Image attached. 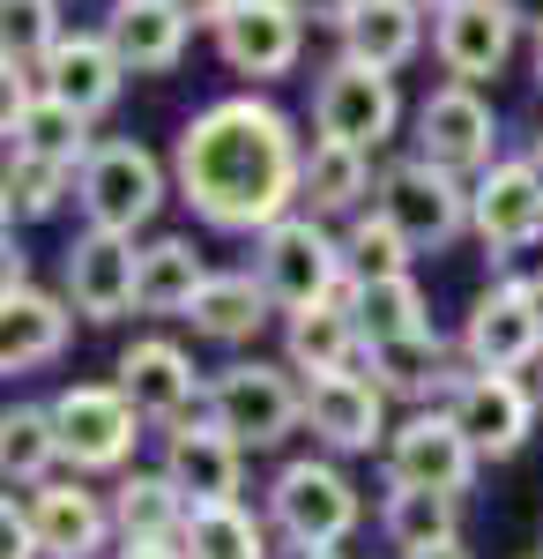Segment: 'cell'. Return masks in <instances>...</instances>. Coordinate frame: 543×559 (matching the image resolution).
<instances>
[{
	"label": "cell",
	"mask_w": 543,
	"mask_h": 559,
	"mask_svg": "<svg viewBox=\"0 0 543 559\" xmlns=\"http://www.w3.org/2000/svg\"><path fill=\"white\" fill-rule=\"evenodd\" d=\"M171 173H179L186 210L209 231H268L276 216L305 210V142L253 90L216 97L179 128Z\"/></svg>",
	"instance_id": "6da1fadb"
},
{
	"label": "cell",
	"mask_w": 543,
	"mask_h": 559,
	"mask_svg": "<svg viewBox=\"0 0 543 559\" xmlns=\"http://www.w3.org/2000/svg\"><path fill=\"white\" fill-rule=\"evenodd\" d=\"M253 276L268 284L276 313H305L350 284V254H342V239H328V216L291 210L268 231H253Z\"/></svg>",
	"instance_id": "7a4b0ae2"
},
{
	"label": "cell",
	"mask_w": 543,
	"mask_h": 559,
	"mask_svg": "<svg viewBox=\"0 0 543 559\" xmlns=\"http://www.w3.org/2000/svg\"><path fill=\"white\" fill-rule=\"evenodd\" d=\"M298 366H268V358H239L209 381V418L239 448H276L305 426V388L291 381Z\"/></svg>",
	"instance_id": "3957f363"
},
{
	"label": "cell",
	"mask_w": 543,
	"mask_h": 559,
	"mask_svg": "<svg viewBox=\"0 0 543 559\" xmlns=\"http://www.w3.org/2000/svg\"><path fill=\"white\" fill-rule=\"evenodd\" d=\"M373 210H387L402 231H410V247L418 254H439V247H455L461 231H469V187L461 173L447 165H432V157H402V165H387L373 187Z\"/></svg>",
	"instance_id": "277c9868"
},
{
	"label": "cell",
	"mask_w": 543,
	"mask_h": 559,
	"mask_svg": "<svg viewBox=\"0 0 543 559\" xmlns=\"http://www.w3.org/2000/svg\"><path fill=\"white\" fill-rule=\"evenodd\" d=\"M75 202L97 231H142L165 210V165L142 142H97L89 165L75 173Z\"/></svg>",
	"instance_id": "5b68a950"
},
{
	"label": "cell",
	"mask_w": 543,
	"mask_h": 559,
	"mask_svg": "<svg viewBox=\"0 0 543 559\" xmlns=\"http://www.w3.org/2000/svg\"><path fill=\"white\" fill-rule=\"evenodd\" d=\"M358 485L321 463V455H305V463H283L276 485H268V522L291 537V545H342L350 530H358Z\"/></svg>",
	"instance_id": "8992f818"
},
{
	"label": "cell",
	"mask_w": 543,
	"mask_h": 559,
	"mask_svg": "<svg viewBox=\"0 0 543 559\" xmlns=\"http://www.w3.org/2000/svg\"><path fill=\"white\" fill-rule=\"evenodd\" d=\"M461 358L492 366V373L543 366V284H521V276L492 284L461 321Z\"/></svg>",
	"instance_id": "52a82bcc"
},
{
	"label": "cell",
	"mask_w": 543,
	"mask_h": 559,
	"mask_svg": "<svg viewBox=\"0 0 543 559\" xmlns=\"http://www.w3.org/2000/svg\"><path fill=\"white\" fill-rule=\"evenodd\" d=\"M52 426H60V455L75 463V471H126V455H134V440H142V411L126 403V388H68V395H52Z\"/></svg>",
	"instance_id": "ba28073f"
},
{
	"label": "cell",
	"mask_w": 543,
	"mask_h": 559,
	"mask_svg": "<svg viewBox=\"0 0 543 559\" xmlns=\"http://www.w3.org/2000/svg\"><path fill=\"white\" fill-rule=\"evenodd\" d=\"M402 120V97H395V68H373V60H335L321 90H313V128L335 134V142H358V150H379Z\"/></svg>",
	"instance_id": "9c48e42d"
},
{
	"label": "cell",
	"mask_w": 543,
	"mask_h": 559,
	"mask_svg": "<svg viewBox=\"0 0 543 559\" xmlns=\"http://www.w3.org/2000/svg\"><path fill=\"white\" fill-rule=\"evenodd\" d=\"M476 440L461 432V418L439 403V411H418L387 432V485H432V492H469L476 485Z\"/></svg>",
	"instance_id": "30bf717a"
},
{
	"label": "cell",
	"mask_w": 543,
	"mask_h": 559,
	"mask_svg": "<svg viewBox=\"0 0 543 559\" xmlns=\"http://www.w3.org/2000/svg\"><path fill=\"white\" fill-rule=\"evenodd\" d=\"M521 38V8L514 0H439L432 8V52L455 83H484L514 60Z\"/></svg>",
	"instance_id": "8fae6325"
},
{
	"label": "cell",
	"mask_w": 543,
	"mask_h": 559,
	"mask_svg": "<svg viewBox=\"0 0 543 559\" xmlns=\"http://www.w3.org/2000/svg\"><path fill=\"white\" fill-rule=\"evenodd\" d=\"M216 52H224L231 75L276 83L305 52V8L298 0H231V15L216 23Z\"/></svg>",
	"instance_id": "7c38bea8"
},
{
	"label": "cell",
	"mask_w": 543,
	"mask_h": 559,
	"mask_svg": "<svg viewBox=\"0 0 543 559\" xmlns=\"http://www.w3.org/2000/svg\"><path fill=\"white\" fill-rule=\"evenodd\" d=\"M447 411L461 418V432L476 440V455H521L529 448V432H536V411L543 395L514 381V373H492V366H469L455 388H447Z\"/></svg>",
	"instance_id": "4fadbf2b"
},
{
	"label": "cell",
	"mask_w": 543,
	"mask_h": 559,
	"mask_svg": "<svg viewBox=\"0 0 543 559\" xmlns=\"http://www.w3.org/2000/svg\"><path fill=\"white\" fill-rule=\"evenodd\" d=\"M68 299H75L83 321H120V313L142 306V247H134V231H97L89 224L68 247Z\"/></svg>",
	"instance_id": "5bb4252c"
},
{
	"label": "cell",
	"mask_w": 543,
	"mask_h": 559,
	"mask_svg": "<svg viewBox=\"0 0 543 559\" xmlns=\"http://www.w3.org/2000/svg\"><path fill=\"white\" fill-rule=\"evenodd\" d=\"M418 150L432 165L461 173V179H476L499 157V120H492V105L476 97V83H447V90L424 97L418 105Z\"/></svg>",
	"instance_id": "9a60e30c"
},
{
	"label": "cell",
	"mask_w": 543,
	"mask_h": 559,
	"mask_svg": "<svg viewBox=\"0 0 543 559\" xmlns=\"http://www.w3.org/2000/svg\"><path fill=\"white\" fill-rule=\"evenodd\" d=\"M469 231L492 254H521L543 239V187L529 173V157H492L476 187H469Z\"/></svg>",
	"instance_id": "2e32d148"
},
{
	"label": "cell",
	"mask_w": 543,
	"mask_h": 559,
	"mask_svg": "<svg viewBox=\"0 0 543 559\" xmlns=\"http://www.w3.org/2000/svg\"><path fill=\"white\" fill-rule=\"evenodd\" d=\"M305 426L335 455H373V448H387V388L365 381V366L321 373V381H305Z\"/></svg>",
	"instance_id": "e0dca14e"
},
{
	"label": "cell",
	"mask_w": 543,
	"mask_h": 559,
	"mask_svg": "<svg viewBox=\"0 0 543 559\" xmlns=\"http://www.w3.org/2000/svg\"><path fill=\"white\" fill-rule=\"evenodd\" d=\"M165 471L194 508H216V500H239L246 492V448L216 426V418H202V426L179 418V426H165Z\"/></svg>",
	"instance_id": "ac0fdd59"
},
{
	"label": "cell",
	"mask_w": 543,
	"mask_h": 559,
	"mask_svg": "<svg viewBox=\"0 0 543 559\" xmlns=\"http://www.w3.org/2000/svg\"><path fill=\"white\" fill-rule=\"evenodd\" d=\"M120 388L149 426H179L194 403H209V381L194 373V358L165 336H142L134 350H120Z\"/></svg>",
	"instance_id": "d6986e66"
},
{
	"label": "cell",
	"mask_w": 543,
	"mask_h": 559,
	"mask_svg": "<svg viewBox=\"0 0 543 559\" xmlns=\"http://www.w3.org/2000/svg\"><path fill=\"white\" fill-rule=\"evenodd\" d=\"M186 31H194V15L179 0H112L105 8V38L126 60V75H171L186 52Z\"/></svg>",
	"instance_id": "ffe728a7"
},
{
	"label": "cell",
	"mask_w": 543,
	"mask_h": 559,
	"mask_svg": "<svg viewBox=\"0 0 543 559\" xmlns=\"http://www.w3.org/2000/svg\"><path fill=\"white\" fill-rule=\"evenodd\" d=\"M31 522H38L45 559H97V552H105V537L120 530L112 508H105L97 492H83V485H68V477L31 485Z\"/></svg>",
	"instance_id": "44dd1931"
},
{
	"label": "cell",
	"mask_w": 543,
	"mask_h": 559,
	"mask_svg": "<svg viewBox=\"0 0 543 559\" xmlns=\"http://www.w3.org/2000/svg\"><path fill=\"white\" fill-rule=\"evenodd\" d=\"M75 299H52L38 284H15L0 292V373H31V366H52L68 350V329H75Z\"/></svg>",
	"instance_id": "7402d4cb"
},
{
	"label": "cell",
	"mask_w": 543,
	"mask_h": 559,
	"mask_svg": "<svg viewBox=\"0 0 543 559\" xmlns=\"http://www.w3.org/2000/svg\"><path fill=\"white\" fill-rule=\"evenodd\" d=\"M38 83L52 90V97H68V105H83L89 120L120 97V83H126V60L112 52V38L105 31H60V45L38 60Z\"/></svg>",
	"instance_id": "603a6c76"
},
{
	"label": "cell",
	"mask_w": 543,
	"mask_h": 559,
	"mask_svg": "<svg viewBox=\"0 0 543 559\" xmlns=\"http://www.w3.org/2000/svg\"><path fill=\"white\" fill-rule=\"evenodd\" d=\"M365 373H373L387 395H402V403H432V395H447V388L461 381V366L447 358V344H439L432 329L365 344Z\"/></svg>",
	"instance_id": "cb8c5ba5"
},
{
	"label": "cell",
	"mask_w": 543,
	"mask_h": 559,
	"mask_svg": "<svg viewBox=\"0 0 543 559\" xmlns=\"http://www.w3.org/2000/svg\"><path fill=\"white\" fill-rule=\"evenodd\" d=\"M8 150H31V157H52V165L83 173L89 150H97V142H89V112L38 83V97H23V105L8 112Z\"/></svg>",
	"instance_id": "d4e9b609"
},
{
	"label": "cell",
	"mask_w": 543,
	"mask_h": 559,
	"mask_svg": "<svg viewBox=\"0 0 543 559\" xmlns=\"http://www.w3.org/2000/svg\"><path fill=\"white\" fill-rule=\"evenodd\" d=\"M424 15H432L424 0H358L350 23H342V52L373 60V68H402L424 45Z\"/></svg>",
	"instance_id": "484cf974"
},
{
	"label": "cell",
	"mask_w": 543,
	"mask_h": 559,
	"mask_svg": "<svg viewBox=\"0 0 543 559\" xmlns=\"http://www.w3.org/2000/svg\"><path fill=\"white\" fill-rule=\"evenodd\" d=\"M373 187H379L373 150L335 142V134H313V150H305V210L313 216H358Z\"/></svg>",
	"instance_id": "4316f807"
},
{
	"label": "cell",
	"mask_w": 543,
	"mask_h": 559,
	"mask_svg": "<svg viewBox=\"0 0 543 559\" xmlns=\"http://www.w3.org/2000/svg\"><path fill=\"white\" fill-rule=\"evenodd\" d=\"M268 284H261V276H253V269H224V276H209V284H202V299H194V313H186V321H194V336H209V344H253V336H261V321H268Z\"/></svg>",
	"instance_id": "83f0119b"
},
{
	"label": "cell",
	"mask_w": 543,
	"mask_h": 559,
	"mask_svg": "<svg viewBox=\"0 0 543 559\" xmlns=\"http://www.w3.org/2000/svg\"><path fill=\"white\" fill-rule=\"evenodd\" d=\"M209 276H216V269L194 254V239H149V247H142V313L186 321Z\"/></svg>",
	"instance_id": "f1b7e54d"
},
{
	"label": "cell",
	"mask_w": 543,
	"mask_h": 559,
	"mask_svg": "<svg viewBox=\"0 0 543 559\" xmlns=\"http://www.w3.org/2000/svg\"><path fill=\"white\" fill-rule=\"evenodd\" d=\"M194 515V500L171 485V471H126L112 485V522L120 537H179Z\"/></svg>",
	"instance_id": "f546056e"
},
{
	"label": "cell",
	"mask_w": 543,
	"mask_h": 559,
	"mask_svg": "<svg viewBox=\"0 0 543 559\" xmlns=\"http://www.w3.org/2000/svg\"><path fill=\"white\" fill-rule=\"evenodd\" d=\"M52 463H68L60 455V426H52V403H15L8 418H0V471H8V485H45L52 477Z\"/></svg>",
	"instance_id": "4dcf8cb0"
},
{
	"label": "cell",
	"mask_w": 543,
	"mask_h": 559,
	"mask_svg": "<svg viewBox=\"0 0 543 559\" xmlns=\"http://www.w3.org/2000/svg\"><path fill=\"white\" fill-rule=\"evenodd\" d=\"M455 500L461 492H432V485H387V508H379V530L395 552H424L439 537H455Z\"/></svg>",
	"instance_id": "1f68e13d"
},
{
	"label": "cell",
	"mask_w": 543,
	"mask_h": 559,
	"mask_svg": "<svg viewBox=\"0 0 543 559\" xmlns=\"http://www.w3.org/2000/svg\"><path fill=\"white\" fill-rule=\"evenodd\" d=\"M179 545H186L194 559H268V537H261V522H253L239 500L194 508L186 530H179Z\"/></svg>",
	"instance_id": "d6a6232c"
},
{
	"label": "cell",
	"mask_w": 543,
	"mask_h": 559,
	"mask_svg": "<svg viewBox=\"0 0 543 559\" xmlns=\"http://www.w3.org/2000/svg\"><path fill=\"white\" fill-rule=\"evenodd\" d=\"M68 165H52V157H31V150H8V187H0V210H8V231L15 224H38L68 202Z\"/></svg>",
	"instance_id": "836d02e7"
},
{
	"label": "cell",
	"mask_w": 543,
	"mask_h": 559,
	"mask_svg": "<svg viewBox=\"0 0 543 559\" xmlns=\"http://www.w3.org/2000/svg\"><path fill=\"white\" fill-rule=\"evenodd\" d=\"M358 321H365V336H410V329H432V306H424L418 276L402 269V276H358Z\"/></svg>",
	"instance_id": "e575fe53"
},
{
	"label": "cell",
	"mask_w": 543,
	"mask_h": 559,
	"mask_svg": "<svg viewBox=\"0 0 543 559\" xmlns=\"http://www.w3.org/2000/svg\"><path fill=\"white\" fill-rule=\"evenodd\" d=\"M342 254H350V276H402V269L418 261V247H410V231L387 210H365V216H350Z\"/></svg>",
	"instance_id": "d590c367"
},
{
	"label": "cell",
	"mask_w": 543,
	"mask_h": 559,
	"mask_svg": "<svg viewBox=\"0 0 543 559\" xmlns=\"http://www.w3.org/2000/svg\"><path fill=\"white\" fill-rule=\"evenodd\" d=\"M0 38H8V60L38 68L60 45V0H0Z\"/></svg>",
	"instance_id": "8d00e7d4"
},
{
	"label": "cell",
	"mask_w": 543,
	"mask_h": 559,
	"mask_svg": "<svg viewBox=\"0 0 543 559\" xmlns=\"http://www.w3.org/2000/svg\"><path fill=\"white\" fill-rule=\"evenodd\" d=\"M0 537H8V552H0V559H45V545H38V522H31V500L15 508V492L0 500Z\"/></svg>",
	"instance_id": "74e56055"
},
{
	"label": "cell",
	"mask_w": 543,
	"mask_h": 559,
	"mask_svg": "<svg viewBox=\"0 0 543 559\" xmlns=\"http://www.w3.org/2000/svg\"><path fill=\"white\" fill-rule=\"evenodd\" d=\"M120 559H194V552H186L179 537H126Z\"/></svg>",
	"instance_id": "f35d334b"
},
{
	"label": "cell",
	"mask_w": 543,
	"mask_h": 559,
	"mask_svg": "<svg viewBox=\"0 0 543 559\" xmlns=\"http://www.w3.org/2000/svg\"><path fill=\"white\" fill-rule=\"evenodd\" d=\"M298 8H305V23H321V31H342L358 0H298Z\"/></svg>",
	"instance_id": "ab89813d"
},
{
	"label": "cell",
	"mask_w": 543,
	"mask_h": 559,
	"mask_svg": "<svg viewBox=\"0 0 543 559\" xmlns=\"http://www.w3.org/2000/svg\"><path fill=\"white\" fill-rule=\"evenodd\" d=\"M179 8H186V15H194V23H224V15H231V0H179Z\"/></svg>",
	"instance_id": "60d3db41"
},
{
	"label": "cell",
	"mask_w": 543,
	"mask_h": 559,
	"mask_svg": "<svg viewBox=\"0 0 543 559\" xmlns=\"http://www.w3.org/2000/svg\"><path fill=\"white\" fill-rule=\"evenodd\" d=\"M410 559H469V552H461V537H439V545H424V552H410Z\"/></svg>",
	"instance_id": "b9f144b4"
},
{
	"label": "cell",
	"mask_w": 543,
	"mask_h": 559,
	"mask_svg": "<svg viewBox=\"0 0 543 559\" xmlns=\"http://www.w3.org/2000/svg\"><path fill=\"white\" fill-rule=\"evenodd\" d=\"M521 157H529V173H536V187H543V134L529 142V150H521Z\"/></svg>",
	"instance_id": "7bdbcfd3"
},
{
	"label": "cell",
	"mask_w": 543,
	"mask_h": 559,
	"mask_svg": "<svg viewBox=\"0 0 543 559\" xmlns=\"http://www.w3.org/2000/svg\"><path fill=\"white\" fill-rule=\"evenodd\" d=\"M298 559H335V545H298Z\"/></svg>",
	"instance_id": "ee69618b"
},
{
	"label": "cell",
	"mask_w": 543,
	"mask_h": 559,
	"mask_svg": "<svg viewBox=\"0 0 543 559\" xmlns=\"http://www.w3.org/2000/svg\"><path fill=\"white\" fill-rule=\"evenodd\" d=\"M536 90H543V31H536Z\"/></svg>",
	"instance_id": "f6af8a7d"
},
{
	"label": "cell",
	"mask_w": 543,
	"mask_h": 559,
	"mask_svg": "<svg viewBox=\"0 0 543 559\" xmlns=\"http://www.w3.org/2000/svg\"><path fill=\"white\" fill-rule=\"evenodd\" d=\"M424 8H439V0H424Z\"/></svg>",
	"instance_id": "bcb514c9"
},
{
	"label": "cell",
	"mask_w": 543,
	"mask_h": 559,
	"mask_svg": "<svg viewBox=\"0 0 543 559\" xmlns=\"http://www.w3.org/2000/svg\"><path fill=\"white\" fill-rule=\"evenodd\" d=\"M529 559H543V552H529Z\"/></svg>",
	"instance_id": "7dc6e473"
},
{
	"label": "cell",
	"mask_w": 543,
	"mask_h": 559,
	"mask_svg": "<svg viewBox=\"0 0 543 559\" xmlns=\"http://www.w3.org/2000/svg\"><path fill=\"white\" fill-rule=\"evenodd\" d=\"M536 395H543V388H536Z\"/></svg>",
	"instance_id": "c3c4849f"
}]
</instances>
